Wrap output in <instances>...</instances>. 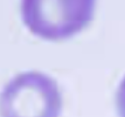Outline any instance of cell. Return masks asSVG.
Listing matches in <instances>:
<instances>
[{"label":"cell","instance_id":"obj_1","mask_svg":"<svg viewBox=\"0 0 125 117\" xmlns=\"http://www.w3.org/2000/svg\"><path fill=\"white\" fill-rule=\"evenodd\" d=\"M61 111L59 84L44 73L18 74L0 91V117H60Z\"/></svg>","mask_w":125,"mask_h":117},{"label":"cell","instance_id":"obj_2","mask_svg":"<svg viewBox=\"0 0 125 117\" xmlns=\"http://www.w3.org/2000/svg\"><path fill=\"white\" fill-rule=\"evenodd\" d=\"M94 1H23L21 17L36 36L49 41L71 38L91 22Z\"/></svg>","mask_w":125,"mask_h":117},{"label":"cell","instance_id":"obj_3","mask_svg":"<svg viewBox=\"0 0 125 117\" xmlns=\"http://www.w3.org/2000/svg\"><path fill=\"white\" fill-rule=\"evenodd\" d=\"M116 108L119 117H125V76L116 93Z\"/></svg>","mask_w":125,"mask_h":117}]
</instances>
